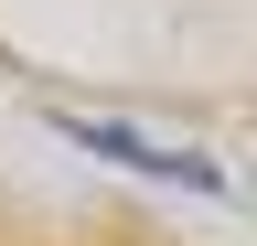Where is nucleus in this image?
I'll use <instances>...</instances> for the list:
<instances>
[{"label": "nucleus", "instance_id": "1", "mask_svg": "<svg viewBox=\"0 0 257 246\" xmlns=\"http://www.w3.org/2000/svg\"><path fill=\"white\" fill-rule=\"evenodd\" d=\"M75 150H96V161H118V171H150V182H182V193H225V171L204 161V150H161L140 129H118V118H54Z\"/></svg>", "mask_w": 257, "mask_h": 246}]
</instances>
